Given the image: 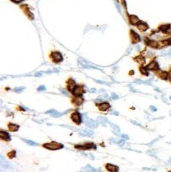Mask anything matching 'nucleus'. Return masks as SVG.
Segmentation results:
<instances>
[{
	"mask_svg": "<svg viewBox=\"0 0 171 172\" xmlns=\"http://www.w3.org/2000/svg\"><path fill=\"white\" fill-rule=\"evenodd\" d=\"M43 147L47 149H51V150H57V149H61L64 148V145L62 144L57 142H51V143H47V144H43Z\"/></svg>",
	"mask_w": 171,
	"mask_h": 172,
	"instance_id": "obj_1",
	"label": "nucleus"
},
{
	"mask_svg": "<svg viewBox=\"0 0 171 172\" xmlns=\"http://www.w3.org/2000/svg\"><path fill=\"white\" fill-rule=\"evenodd\" d=\"M83 121L84 122V123L86 124V125L88 126V127L89 128H92V129H94V128H96L97 126H98V122L95 121V120L93 119H90V118H88L87 114L86 113H84V114H83Z\"/></svg>",
	"mask_w": 171,
	"mask_h": 172,
	"instance_id": "obj_2",
	"label": "nucleus"
},
{
	"mask_svg": "<svg viewBox=\"0 0 171 172\" xmlns=\"http://www.w3.org/2000/svg\"><path fill=\"white\" fill-rule=\"evenodd\" d=\"M75 148L78 149H81V150H88V149H96V145L92 143H87L84 144H78L75 145Z\"/></svg>",
	"mask_w": 171,
	"mask_h": 172,
	"instance_id": "obj_3",
	"label": "nucleus"
},
{
	"mask_svg": "<svg viewBox=\"0 0 171 172\" xmlns=\"http://www.w3.org/2000/svg\"><path fill=\"white\" fill-rule=\"evenodd\" d=\"M71 118H72V120L77 124H80L83 121L82 115H81L78 112H75V113H73V114L71 115Z\"/></svg>",
	"mask_w": 171,
	"mask_h": 172,
	"instance_id": "obj_4",
	"label": "nucleus"
},
{
	"mask_svg": "<svg viewBox=\"0 0 171 172\" xmlns=\"http://www.w3.org/2000/svg\"><path fill=\"white\" fill-rule=\"evenodd\" d=\"M51 58L56 63H59L63 60V57H62V54L60 52H52L51 55Z\"/></svg>",
	"mask_w": 171,
	"mask_h": 172,
	"instance_id": "obj_5",
	"label": "nucleus"
},
{
	"mask_svg": "<svg viewBox=\"0 0 171 172\" xmlns=\"http://www.w3.org/2000/svg\"><path fill=\"white\" fill-rule=\"evenodd\" d=\"M104 168L108 172H119V167L115 164H111V163H107L104 165Z\"/></svg>",
	"mask_w": 171,
	"mask_h": 172,
	"instance_id": "obj_6",
	"label": "nucleus"
},
{
	"mask_svg": "<svg viewBox=\"0 0 171 172\" xmlns=\"http://www.w3.org/2000/svg\"><path fill=\"white\" fill-rule=\"evenodd\" d=\"M84 93V87L82 86H77L76 88L74 89V91H73V94L74 96H81Z\"/></svg>",
	"mask_w": 171,
	"mask_h": 172,
	"instance_id": "obj_7",
	"label": "nucleus"
},
{
	"mask_svg": "<svg viewBox=\"0 0 171 172\" xmlns=\"http://www.w3.org/2000/svg\"><path fill=\"white\" fill-rule=\"evenodd\" d=\"M68 111L65 112V113H59V112L54 110V109H52V110H49V111H47L46 112V113H49V114H51V116H54V118H58V117H61L62 115L63 114H66V113H67Z\"/></svg>",
	"mask_w": 171,
	"mask_h": 172,
	"instance_id": "obj_8",
	"label": "nucleus"
},
{
	"mask_svg": "<svg viewBox=\"0 0 171 172\" xmlns=\"http://www.w3.org/2000/svg\"><path fill=\"white\" fill-rule=\"evenodd\" d=\"M146 68L148 69V70H151V71L159 70V64H158L156 61H152L151 63H149L148 66H147Z\"/></svg>",
	"mask_w": 171,
	"mask_h": 172,
	"instance_id": "obj_9",
	"label": "nucleus"
},
{
	"mask_svg": "<svg viewBox=\"0 0 171 172\" xmlns=\"http://www.w3.org/2000/svg\"><path fill=\"white\" fill-rule=\"evenodd\" d=\"M76 82L73 81V79H70L67 82V90L69 91H72L73 92V91H74V89L76 88Z\"/></svg>",
	"mask_w": 171,
	"mask_h": 172,
	"instance_id": "obj_10",
	"label": "nucleus"
},
{
	"mask_svg": "<svg viewBox=\"0 0 171 172\" xmlns=\"http://www.w3.org/2000/svg\"><path fill=\"white\" fill-rule=\"evenodd\" d=\"M0 138H1L2 140H4V141H9V140L11 139L10 133H8L5 131L0 132Z\"/></svg>",
	"mask_w": 171,
	"mask_h": 172,
	"instance_id": "obj_11",
	"label": "nucleus"
},
{
	"mask_svg": "<svg viewBox=\"0 0 171 172\" xmlns=\"http://www.w3.org/2000/svg\"><path fill=\"white\" fill-rule=\"evenodd\" d=\"M110 107H111V105H110V103H108V102H102V103H100V105H99V109L102 112L107 111Z\"/></svg>",
	"mask_w": 171,
	"mask_h": 172,
	"instance_id": "obj_12",
	"label": "nucleus"
},
{
	"mask_svg": "<svg viewBox=\"0 0 171 172\" xmlns=\"http://www.w3.org/2000/svg\"><path fill=\"white\" fill-rule=\"evenodd\" d=\"M131 38H132V42H133V43H136V42H139V41H141L139 35L135 32V31H133V30H131Z\"/></svg>",
	"mask_w": 171,
	"mask_h": 172,
	"instance_id": "obj_13",
	"label": "nucleus"
},
{
	"mask_svg": "<svg viewBox=\"0 0 171 172\" xmlns=\"http://www.w3.org/2000/svg\"><path fill=\"white\" fill-rule=\"evenodd\" d=\"M73 103H74V105L80 106L81 104L84 102V98H81V96H76V98L73 99Z\"/></svg>",
	"mask_w": 171,
	"mask_h": 172,
	"instance_id": "obj_14",
	"label": "nucleus"
},
{
	"mask_svg": "<svg viewBox=\"0 0 171 172\" xmlns=\"http://www.w3.org/2000/svg\"><path fill=\"white\" fill-rule=\"evenodd\" d=\"M137 28H138L139 30L143 32V31H146L148 29V25H147L146 23H144V22H140V23L137 25Z\"/></svg>",
	"mask_w": 171,
	"mask_h": 172,
	"instance_id": "obj_15",
	"label": "nucleus"
},
{
	"mask_svg": "<svg viewBox=\"0 0 171 172\" xmlns=\"http://www.w3.org/2000/svg\"><path fill=\"white\" fill-rule=\"evenodd\" d=\"M130 22L132 25H138L140 23V19H138V17L136 15H131L130 16Z\"/></svg>",
	"mask_w": 171,
	"mask_h": 172,
	"instance_id": "obj_16",
	"label": "nucleus"
},
{
	"mask_svg": "<svg viewBox=\"0 0 171 172\" xmlns=\"http://www.w3.org/2000/svg\"><path fill=\"white\" fill-rule=\"evenodd\" d=\"M109 124L111 126L112 131H113V133H115V134H119V133H120V129H119V127L116 124H114L111 122H109Z\"/></svg>",
	"mask_w": 171,
	"mask_h": 172,
	"instance_id": "obj_17",
	"label": "nucleus"
},
{
	"mask_svg": "<svg viewBox=\"0 0 171 172\" xmlns=\"http://www.w3.org/2000/svg\"><path fill=\"white\" fill-rule=\"evenodd\" d=\"M146 43L148 44L149 46L151 47H153V48H158L159 47V43L157 41H149V40L146 39Z\"/></svg>",
	"mask_w": 171,
	"mask_h": 172,
	"instance_id": "obj_18",
	"label": "nucleus"
},
{
	"mask_svg": "<svg viewBox=\"0 0 171 172\" xmlns=\"http://www.w3.org/2000/svg\"><path fill=\"white\" fill-rule=\"evenodd\" d=\"M157 74H158V73H157ZM158 76H159V77L161 78V79L166 80L167 78H168V76H169V74L166 72V71H159V74H158Z\"/></svg>",
	"mask_w": 171,
	"mask_h": 172,
	"instance_id": "obj_19",
	"label": "nucleus"
},
{
	"mask_svg": "<svg viewBox=\"0 0 171 172\" xmlns=\"http://www.w3.org/2000/svg\"><path fill=\"white\" fill-rule=\"evenodd\" d=\"M94 134V132L90 129H86L82 132H80V135H84V136H92Z\"/></svg>",
	"mask_w": 171,
	"mask_h": 172,
	"instance_id": "obj_20",
	"label": "nucleus"
},
{
	"mask_svg": "<svg viewBox=\"0 0 171 172\" xmlns=\"http://www.w3.org/2000/svg\"><path fill=\"white\" fill-rule=\"evenodd\" d=\"M9 129H10V131L11 132H15L19 129V125L14 124V123H10L9 124Z\"/></svg>",
	"mask_w": 171,
	"mask_h": 172,
	"instance_id": "obj_21",
	"label": "nucleus"
},
{
	"mask_svg": "<svg viewBox=\"0 0 171 172\" xmlns=\"http://www.w3.org/2000/svg\"><path fill=\"white\" fill-rule=\"evenodd\" d=\"M170 29V25H162V26L159 27V30L162 31L163 33L168 32L169 30Z\"/></svg>",
	"mask_w": 171,
	"mask_h": 172,
	"instance_id": "obj_22",
	"label": "nucleus"
},
{
	"mask_svg": "<svg viewBox=\"0 0 171 172\" xmlns=\"http://www.w3.org/2000/svg\"><path fill=\"white\" fill-rule=\"evenodd\" d=\"M136 61H137L139 65H144L145 64V59L142 56H138V57H137L136 58Z\"/></svg>",
	"mask_w": 171,
	"mask_h": 172,
	"instance_id": "obj_23",
	"label": "nucleus"
},
{
	"mask_svg": "<svg viewBox=\"0 0 171 172\" xmlns=\"http://www.w3.org/2000/svg\"><path fill=\"white\" fill-rule=\"evenodd\" d=\"M110 141L112 142V143H115V144H120V145L124 144V140H122V139H111Z\"/></svg>",
	"mask_w": 171,
	"mask_h": 172,
	"instance_id": "obj_24",
	"label": "nucleus"
},
{
	"mask_svg": "<svg viewBox=\"0 0 171 172\" xmlns=\"http://www.w3.org/2000/svg\"><path fill=\"white\" fill-rule=\"evenodd\" d=\"M22 140H23L24 142H25L26 144H30V145H33V146H36V145H38L37 143L32 141V140H29V139H22Z\"/></svg>",
	"mask_w": 171,
	"mask_h": 172,
	"instance_id": "obj_25",
	"label": "nucleus"
},
{
	"mask_svg": "<svg viewBox=\"0 0 171 172\" xmlns=\"http://www.w3.org/2000/svg\"><path fill=\"white\" fill-rule=\"evenodd\" d=\"M140 71H141V73L142 75H145V76H148V69L146 68V67H141L140 68Z\"/></svg>",
	"mask_w": 171,
	"mask_h": 172,
	"instance_id": "obj_26",
	"label": "nucleus"
},
{
	"mask_svg": "<svg viewBox=\"0 0 171 172\" xmlns=\"http://www.w3.org/2000/svg\"><path fill=\"white\" fill-rule=\"evenodd\" d=\"M15 155H16L15 151H12V152H10V153H9V157H10V159L14 158V157H15Z\"/></svg>",
	"mask_w": 171,
	"mask_h": 172,
	"instance_id": "obj_27",
	"label": "nucleus"
},
{
	"mask_svg": "<svg viewBox=\"0 0 171 172\" xmlns=\"http://www.w3.org/2000/svg\"><path fill=\"white\" fill-rule=\"evenodd\" d=\"M23 90H25V87H18V88H15V89H14V91H16V92H20V91H22Z\"/></svg>",
	"mask_w": 171,
	"mask_h": 172,
	"instance_id": "obj_28",
	"label": "nucleus"
},
{
	"mask_svg": "<svg viewBox=\"0 0 171 172\" xmlns=\"http://www.w3.org/2000/svg\"><path fill=\"white\" fill-rule=\"evenodd\" d=\"M38 91H45L46 90V87H45V86H40V87H38V89H37Z\"/></svg>",
	"mask_w": 171,
	"mask_h": 172,
	"instance_id": "obj_29",
	"label": "nucleus"
},
{
	"mask_svg": "<svg viewBox=\"0 0 171 172\" xmlns=\"http://www.w3.org/2000/svg\"><path fill=\"white\" fill-rule=\"evenodd\" d=\"M131 122L132 123H134V124H135V125H137V126H139V127H142V124L139 123H137V122H135V121H133V120H132Z\"/></svg>",
	"mask_w": 171,
	"mask_h": 172,
	"instance_id": "obj_30",
	"label": "nucleus"
},
{
	"mask_svg": "<svg viewBox=\"0 0 171 172\" xmlns=\"http://www.w3.org/2000/svg\"><path fill=\"white\" fill-rule=\"evenodd\" d=\"M118 98H119V97L117 96L116 94H115V93H113V94H112V98H113V99H118Z\"/></svg>",
	"mask_w": 171,
	"mask_h": 172,
	"instance_id": "obj_31",
	"label": "nucleus"
},
{
	"mask_svg": "<svg viewBox=\"0 0 171 172\" xmlns=\"http://www.w3.org/2000/svg\"><path fill=\"white\" fill-rule=\"evenodd\" d=\"M60 91H62V94H64V95H65V96H68V94H67V93L66 92V91L62 90V89H60Z\"/></svg>",
	"mask_w": 171,
	"mask_h": 172,
	"instance_id": "obj_32",
	"label": "nucleus"
},
{
	"mask_svg": "<svg viewBox=\"0 0 171 172\" xmlns=\"http://www.w3.org/2000/svg\"><path fill=\"white\" fill-rule=\"evenodd\" d=\"M22 1H23V0H12V2H14V3H21Z\"/></svg>",
	"mask_w": 171,
	"mask_h": 172,
	"instance_id": "obj_33",
	"label": "nucleus"
},
{
	"mask_svg": "<svg viewBox=\"0 0 171 172\" xmlns=\"http://www.w3.org/2000/svg\"><path fill=\"white\" fill-rule=\"evenodd\" d=\"M97 82H99V83H101V84H105V85H110L109 83H107V82H101V81H96Z\"/></svg>",
	"mask_w": 171,
	"mask_h": 172,
	"instance_id": "obj_34",
	"label": "nucleus"
},
{
	"mask_svg": "<svg viewBox=\"0 0 171 172\" xmlns=\"http://www.w3.org/2000/svg\"><path fill=\"white\" fill-rule=\"evenodd\" d=\"M111 114H115V115H119L118 112H115V111H111Z\"/></svg>",
	"mask_w": 171,
	"mask_h": 172,
	"instance_id": "obj_35",
	"label": "nucleus"
},
{
	"mask_svg": "<svg viewBox=\"0 0 171 172\" xmlns=\"http://www.w3.org/2000/svg\"><path fill=\"white\" fill-rule=\"evenodd\" d=\"M122 138L125 139H129V137H128L127 135H126V134H123L122 135Z\"/></svg>",
	"mask_w": 171,
	"mask_h": 172,
	"instance_id": "obj_36",
	"label": "nucleus"
},
{
	"mask_svg": "<svg viewBox=\"0 0 171 172\" xmlns=\"http://www.w3.org/2000/svg\"><path fill=\"white\" fill-rule=\"evenodd\" d=\"M151 109H152V111H156V110H157V109H156L155 107H153V106H152V107H151Z\"/></svg>",
	"mask_w": 171,
	"mask_h": 172,
	"instance_id": "obj_37",
	"label": "nucleus"
},
{
	"mask_svg": "<svg viewBox=\"0 0 171 172\" xmlns=\"http://www.w3.org/2000/svg\"><path fill=\"white\" fill-rule=\"evenodd\" d=\"M90 91H95V89H91Z\"/></svg>",
	"mask_w": 171,
	"mask_h": 172,
	"instance_id": "obj_38",
	"label": "nucleus"
},
{
	"mask_svg": "<svg viewBox=\"0 0 171 172\" xmlns=\"http://www.w3.org/2000/svg\"><path fill=\"white\" fill-rule=\"evenodd\" d=\"M170 79H171V71H170Z\"/></svg>",
	"mask_w": 171,
	"mask_h": 172,
	"instance_id": "obj_39",
	"label": "nucleus"
},
{
	"mask_svg": "<svg viewBox=\"0 0 171 172\" xmlns=\"http://www.w3.org/2000/svg\"><path fill=\"white\" fill-rule=\"evenodd\" d=\"M170 44H171V39H170Z\"/></svg>",
	"mask_w": 171,
	"mask_h": 172,
	"instance_id": "obj_40",
	"label": "nucleus"
},
{
	"mask_svg": "<svg viewBox=\"0 0 171 172\" xmlns=\"http://www.w3.org/2000/svg\"><path fill=\"white\" fill-rule=\"evenodd\" d=\"M169 172H171V171H169Z\"/></svg>",
	"mask_w": 171,
	"mask_h": 172,
	"instance_id": "obj_41",
	"label": "nucleus"
},
{
	"mask_svg": "<svg viewBox=\"0 0 171 172\" xmlns=\"http://www.w3.org/2000/svg\"><path fill=\"white\" fill-rule=\"evenodd\" d=\"M170 99H171V98H170Z\"/></svg>",
	"mask_w": 171,
	"mask_h": 172,
	"instance_id": "obj_42",
	"label": "nucleus"
}]
</instances>
